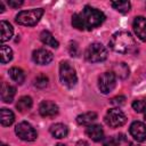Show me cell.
<instances>
[{"label":"cell","instance_id":"1","mask_svg":"<svg viewBox=\"0 0 146 146\" xmlns=\"http://www.w3.org/2000/svg\"><path fill=\"white\" fill-rule=\"evenodd\" d=\"M104 21V13L90 6H86L80 13H75L72 16L73 27L80 31H91L102 25Z\"/></svg>","mask_w":146,"mask_h":146},{"label":"cell","instance_id":"2","mask_svg":"<svg viewBox=\"0 0 146 146\" xmlns=\"http://www.w3.org/2000/svg\"><path fill=\"white\" fill-rule=\"evenodd\" d=\"M110 47L117 54H129L136 48V42L129 32L119 31L112 35L110 40Z\"/></svg>","mask_w":146,"mask_h":146},{"label":"cell","instance_id":"3","mask_svg":"<svg viewBox=\"0 0 146 146\" xmlns=\"http://www.w3.org/2000/svg\"><path fill=\"white\" fill-rule=\"evenodd\" d=\"M43 9L42 8H35V9H30V10H22L16 15V23L24 25V26H33L35 25L40 18L43 15Z\"/></svg>","mask_w":146,"mask_h":146},{"label":"cell","instance_id":"4","mask_svg":"<svg viewBox=\"0 0 146 146\" xmlns=\"http://www.w3.org/2000/svg\"><path fill=\"white\" fill-rule=\"evenodd\" d=\"M59 79L67 88H73L78 82V76L74 67L68 62H62L59 65Z\"/></svg>","mask_w":146,"mask_h":146},{"label":"cell","instance_id":"5","mask_svg":"<svg viewBox=\"0 0 146 146\" xmlns=\"http://www.w3.org/2000/svg\"><path fill=\"white\" fill-rule=\"evenodd\" d=\"M84 57L90 63H99L107 58V49L98 42L91 43L84 51Z\"/></svg>","mask_w":146,"mask_h":146},{"label":"cell","instance_id":"6","mask_svg":"<svg viewBox=\"0 0 146 146\" xmlns=\"http://www.w3.org/2000/svg\"><path fill=\"white\" fill-rule=\"evenodd\" d=\"M127 121L125 114L120 108H111L105 115V122L111 128H119L123 125Z\"/></svg>","mask_w":146,"mask_h":146},{"label":"cell","instance_id":"7","mask_svg":"<svg viewBox=\"0 0 146 146\" xmlns=\"http://www.w3.org/2000/svg\"><path fill=\"white\" fill-rule=\"evenodd\" d=\"M15 132L18 136V138H21L22 140H25V141H33L38 137L35 129L29 122H25V121L19 122L15 127Z\"/></svg>","mask_w":146,"mask_h":146},{"label":"cell","instance_id":"8","mask_svg":"<svg viewBox=\"0 0 146 146\" xmlns=\"http://www.w3.org/2000/svg\"><path fill=\"white\" fill-rule=\"evenodd\" d=\"M116 84V76L113 72H104L98 78V88L103 94H110Z\"/></svg>","mask_w":146,"mask_h":146},{"label":"cell","instance_id":"9","mask_svg":"<svg viewBox=\"0 0 146 146\" xmlns=\"http://www.w3.org/2000/svg\"><path fill=\"white\" fill-rule=\"evenodd\" d=\"M130 135L133 137L135 140L141 143L146 140V125L144 122L140 121H135L130 125Z\"/></svg>","mask_w":146,"mask_h":146},{"label":"cell","instance_id":"10","mask_svg":"<svg viewBox=\"0 0 146 146\" xmlns=\"http://www.w3.org/2000/svg\"><path fill=\"white\" fill-rule=\"evenodd\" d=\"M54 56H52V52L44 49V48H40V49H36L32 52V59L34 63L39 64V65H47L49 64L51 60H52Z\"/></svg>","mask_w":146,"mask_h":146},{"label":"cell","instance_id":"11","mask_svg":"<svg viewBox=\"0 0 146 146\" xmlns=\"http://www.w3.org/2000/svg\"><path fill=\"white\" fill-rule=\"evenodd\" d=\"M39 113L43 117H52L58 114V106L51 100H43L39 106Z\"/></svg>","mask_w":146,"mask_h":146},{"label":"cell","instance_id":"12","mask_svg":"<svg viewBox=\"0 0 146 146\" xmlns=\"http://www.w3.org/2000/svg\"><path fill=\"white\" fill-rule=\"evenodd\" d=\"M132 27H133L136 35L141 41H146V18L143 16L135 17L133 23H132Z\"/></svg>","mask_w":146,"mask_h":146},{"label":"cell","instance_id":"13","mask_svg":"<svg viewBox=\"0 0 146 146\" xmlns=\"http://www.w3.org/2000/svg\"><path fill=\"white\" fill-rule=\"evenodd\" d=\"M86 135L94 141H100L104 139V130L99 124H90L86 129Z\"/></svg>","mask_w":146,"mask_h":146},{"label":"cell","instance_id":"14","mask_svg":"<svg viewBox=\"0 0 146 146\" xmlns=\"http://www.w3.org/2000/svg\"><path fill=\"white\" fill-rule=\"evenodd\" d=\"M16 94L15 87L8 84V83H2L1 86V99L5 103H11L14 100Z\"/></svg>","mask_w":146,"mask_h":146},{"label":"cell","instance_id":"15","mask_svg":"<svg viewBox=\"0 0 146 146\" xmlns=\"http://www.w3.org/2000/svg\"><path fill=\"white\" fill-rule=\"evenodd\" d=\"M49 130H50V133H51L55 138H58V139L66 137L67 133H68L67 127H66L65 124H63V123H55V124H52V125L50 127Z\"/></svg>","mask_w":146,"mask_h":146},{"label":"cell","instance_id":"16","mask_svg":"<svg viewBox=\"0 0 146 146\" xmlns=\"http://www.w3.org/2000/svg\"><path fill=\"white\" fill-rule=\"evenodd\" d=\"M0 29H1V42H6L9 39H11L14 30H13V26L8 22L1 21L0 22Z\"/></svg>","mask_w":146,"mask_h":146},{"label":"cell","instance_id":"17","mask_svg":"<svg viewBox=\"0 0 146 146\" xmlns=\"http://www.w3.org/2000/svg\"><path fill=\"white\" fill-rule=\"evenodd\" d=\"M40 40L42 41V43H44V44H47V46H50V47H52V48H58V46H59V43H58V41L54 38V35L49 32V31H47V30H44V31H42L41 33H40Z\"/></svg>","mask_w":146,"mask_h":146},{"label":"cell","instance_id":"18","mask_svg":"<svg viewBox=\"0 0 146 146\" xmlns=\"http://www.w3.org/2000/svg\"><path fill=\"white\" fill-rule=\"evenodd\" d=\"M97 119V114L95 112H87L76 116V122L81 125H90Z\"/></svg>","mask_w":146,"mask_h":146},{"label":"cell","instance_id":"19","mask_svg":"<svg viewBox=\"0 0 146 146\" xmlns=\"http://www.w3.org/2000/svg\"><path fill=\"white\" fill-rule=\"evenodd\" d=\"M0 115H1V124L3 127H8V125H11L15 121V115L14 113L10 111V110H7V108H1L0 111Z\"/></svg>","mask_w":146,"mask_h":146},{"label":"cell","instance_id":"20","mask_svg":"<svg viewBox=\"0 0 146 146\" xmlns=\"http://www.w3.org/2000/svg\"><path fill=\"white\" fill-rule=\"evenodd\" d=\"M113 73L120 79H125L129 75V67L124 63H117L113 67Z\"/></svg>","mask_w":146,"mask_h":146},{"label":"cell","instance_id":"21","mask_svg":"<svg viewBox=\"0 0 146 146\" xmlns=\"http://www.w3.org/2000/svg\"><path fill=\"white\" fill-rule=\"evenodd\" d=\"M32 104H33V102H32V98L30 96H23L18 99V102L16 104V107L19 112L23 113V112L29 111L32 107Z\"/></svg>","mask_w":146,"mask_h":146},{"label":"cell","instance_id":"22","mask_svg":"<svg viewBox=\"0 0 146 146\" xmlns=\"http://www.w3.org/2000/svg\"><path fill=\"white\" fill-rule=\"evenodd\" d=\"M9 75L11 78V80H14L15 82H17L18 84H22L25 80V74L24 71L19 67H11L9 70Z\"/></svg>","mask_w":146,"mask_h":146},{"label":"cell","instance_id":"23","mask_svg":"<svg viewBox=\"0 0 146 146\" xmlns=\"http://www.w3.org/2000/svg\"><path fill=\"white\" fill-rule=\"evenodd\" d=\"M111 5L115 10H117V11H120L122 14L128 13L130 10V7H131L129 1H113Z\"/></svg>","mask_w":146,"mask_h":146},{"label":"cell","instance_id":"24","mask_svg":"<svg viewBox=\"0 0 146 146\" xmlns=\"http://www.w3.org/2000/svg\"><path fill=\"white\" fill-rule=\"evenodd\" d=\"M13 59V50L10 47L2 44L1 46V63L6 64Z\"/></svg>","mask_w":146,"mask_h":146},{"label":"cell","instance_id":"25","mask_svg":"<svg viewBox=\"0 0 146 146\" xmlns=\"http://www.w3.org/2000/svg\"><path fill=\"white\" fill-rule=\"evenodd\" d=\"M132 108L137 112V113H141L144 111H146V100L144 99H136L132 102Z\"/></svg>","mask_w":146,"mask_h":146},{"label":"cell","instance_id":"26","mask_svg":"<svg viewBox=\"0 0 146 146\" xmlns=\"http://www.w3.org/2000/svg\"><path fill=\"white\" fill-rule=\"evenodd\" d=\"M48 84V78L44 74H40L34 80V86L38 88H44Z\"/></svg>","mask_w":146,"mask_h":146},{"label":"cell","instance_id":"27","mask_svg":"<svg viewBox=\"0 0 146 146\" xmlns=\"http://www.w3.org/2000/svg\"><path fill=\"white\" fill-rule=\"evenodd\" d=\"M103 146H120V143L115 137H107L104 139Z\"/></svg>","mask_w":146,"mask_h":146},{"label":"cell","instance_id":"28","mask_svg":"<svg viewBox=\"0 0 146 146\" xmlns=\"http://www.w3.org/2000/svg\"><path fill=\"white\" fill-rule=\"evenodd\" d=\"M111 103H112L113 105L121 106V105H123V104L125 103V97H124V96H122V95L116 96V97H114V98H112V99H111Z\"/></svg>","mask_w":146,"mask_h":146},{"label":"cell","instance_id":"29","mask_svg":"<svg viewBox=\"0 0 146 146\" xmlns=\"http://www.w3.org/2000/svg\"><path fill=\"white\" fill-rule=\"evenodd\" d=\"M78 46H76V43L75 42H73V43H71V46H70V54H71V56H74V57H76L78 56Z\"/></svg>","mask_w":146,"mask_h":146},{"label":"cell","instance_id":"30","mask_svg":"<svg viewBox=\"0 0 146 146\" xmlns=\"http://www.w3.org/2000/svg\"><path fill=\"white\" fill-rule=\"evenodd\" d=\"M8 5H9L10 7H13V8H18L19 6L23 5V1H22V0H21V1H13V0H9V1H8Z\"/></svg>","mask_w":146,"mask_h":146},{"label":"cell","instance_id":"31","mask_svg":"<svg viewBox=\"0 0 146 146\" xmlns=\"http://www.w3.org/2000/svg\"><path fill=\"white\" fill-rule=\"evenodd\" d=\"M76 146H89V144L86 140H79L76 143Z\"/></svg>","mask_w":146,"mask_h":146},{"label":"cell","instance_id":"32","mask_svg":"<svg viewBox=\"0 0 146 146\" xmlns=\"http://www.w3.org/2000/svg\"><path fill=\"white\" fill-rule=\"evenodd\" d=\"M3 10H5V8H3V3L0 2V13H3Z\"/></svg>","mask_w":146,"mask_h":146},{"label":"cell","instance_id":"33","mask_svg":"<svg viewBox=\"0 0 146 146\" xmlns=\"http://www.w3.org/2000/svg\"><path fill=\"white\" fill-rule=\"evenodd\" d=\"M0 146H7V145H6V144H1Z\"/></svg>","mask_w":146,"mask_h":146},{"label":"cell","instance_id":"34","mask_svg":"<svg viewBox=\"0 0 146 146\" xmlns=\"http://www.w3.org/2000/svg\"><path fill=\"white\" fill-rule=\"evenodd\" d=\"M144 115H145V119H146V111H145V114Z\"/></svg>","mask_w":146,"mask_h":146}]
</instances>
